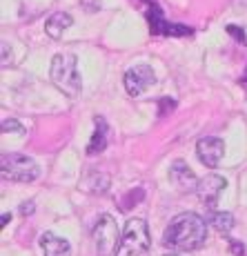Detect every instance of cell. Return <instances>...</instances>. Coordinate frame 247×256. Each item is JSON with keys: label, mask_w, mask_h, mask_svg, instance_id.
Returning a JSON list of instances; mask_svg holds the SVG:
<instances>
[{"label": "cell", "mask_w": 247, "mask_h": 256, "mask_svg": "<svg viewBox=\"0 0 247 256\" xmlns=\"http://www.w3.org/2000/svg\"><path fill=\"white\" fill-rule=\"evenodd\" d=\"M207 240V223L194 212H182L174 216L170 228L162 234V243L176 252H194L205 245Z\"/></svg>", "instance_id": "obj_1"}, {"label": "cell", "mask_w": 247, "mask_h": 256, "mask_svg": "<svg viewBox=\"0 0 247 256\" xmlns=\"http://www.w3.org/2000/svg\"><path fill=\"white\" fill-rule=\"evenodd\" d=\"M52 82L62 92L67 98L80 96V72H78V60L74 54H56L52 60V70H49Z\"/></svg>", "instance_id": "obj_2"}, {"label": "cell", "mask_w": 247, "mask_h": 256, "mask_svg": "<svg viewBox=\"0 0 247 256\" xmlns=\"http://www.w3.org/2000/svg\"><path fill=\"white\" fill-rule=\"evenodd\" d=\"M0 174L4 180L14 183H32L40 176V167L32 156L16 154V152H4L0 156Z\"/></svg>", "instance_id": "obj_3"}, {"label": "cell", "mask_w": 247, "mask_h": 256, "mask_svg": "<svg viewBox=\"0 0 247 256\" xmlns=\"http://www.w3.org/2000/svg\"><path fill=\"white\" fill-rule=\"evenodd\" d=\"M150 228L142 218H130L122 230L120 245L116 250V256H142L150 250Z\"/></svg>", "instance_id": "obj_4"}, {"label": "cell", "mask_w": 247, "mask_h": 256, "mask_svg": "<svg viewBox=\"0 0 247 256\" xmlns=\"http://www.w3.org/2000/svg\"><path fill=\"white\" fill-rule=\"evenodd\" d=\"M92 238H94V245H96L98 256L114 254V250H118V245H120V240H118L116 220H114L110 214H102L100 218L96 220V225H94Z\"/></svg>", "instance_id": "obj_5"}, {"label": "cell", "mask_w": 247, "mask_h": 256, "mask_svg": "<svg viewBox=\"0 0 247 256\" xmlns=\"http://www.w3.org/2000/svg\"><path fill=\"white\" fill-rule=\"evenodd\" d=\"M122 82H125L127 94L138 98L142 92L147 90V87H152L156 82V74H154V70H152L150 65H136V67H130V70L125 72Z\"/></svg>", "instance_id": "obj_6"}, {"label": "cell", "mask_w": 247, "mask_h": 256, "mask_svg": "<svg viewBox=\"0 0 247 256\" xmlns=\"http://www.w3.org/2000/svg\"><path fill=\"white\" fill-rule=\"evenodd\" d=\"M196 154H198L202 165L214 170L225 154V142L220 138H216V136H202V138H198V142H196Z\"/></svg>", "instance_id": "obj_7"}, {"label": "cell", "mask_w": 247, "mask_h": 256, "mask_svg": "<svg viewBox=\"0 0 247 256\" xmlns=\"http://www.w3.org/2000/svg\"><path fill=\"white\" fill-rule=\"evenodd\" d=\"M225 178L218 174H210L205 176V178L198 180V187H196V194H198L200 203L207 205V208H214L216 203H218V196L223 194L225 190Z\"/></svg>", "instance_id": "obj_8"}, {"label": "cell", "mask_w": 247, "mask_h": 256, "mask_svg": "<svg viewBox=\"0 0 247 256\" xmlns=\"http://www.w3.org/2000/svg\"><path fill=\"white\" fill-rule=\"evenodd\" d=\"M170 180L182 192H196V187H198V178H196V174L190 170V165L185 160H174L172 163Z\"/></svg>", "instance_id": "obj_9"}, {"label": "cell", "mask_w": 247, "mask_h": 256, "mask_svg": "<svg viewBox=\"0 0 247 256\" xmlns=\"http://www.w3.org/2000/svg\"><path fill=\"white\" fill-rule=\"evenodd\" d=\"M147 16H150V29H152V34H165V36H185V34H192V29L182 27V24H170V22H167L165 18H162L160 9H158L154 2H152Z\"/></svg>", "instance_id": "obj_10"}, {"label": "cell", "mask_w": 247, "mask_h": 256, "mask_svg": "<svg viewBox=\"0 0 247 256\" xmlns=\"http://www.w3.org/2000/svg\"><path fill=\"white\" fill-rule=\"evenodd\" d=\"M40 248L45 256H69L72 252V245H69L67 238L62 236H56L52 232H45L40 236Z\"/></svg>", "instance_id": "obj_11"}, {"label": "cell", "mask_w": 247, "mask_h": 256, "mask_svg": "<svg viewBox=\"0 0 247 256\" xmlns=\"http://www.w3.org/2000/svg\"><path fill=\"white\" fill-rule=\"evenodd\" d=\"M72 22H74V18L69 16L67 12H56V14H52V16L47 18L45 32H47L49 38H60L62 34H65V29L72 27Z\"/></svg>", "instance_id": "obj_12"}, {"label": "cell", "mask_w": 247, "mask_h": 256, "mask_svg": "<svg viewBox=\"0 0 247 256\" xmlns=\"http://www.w3.org/2000/svg\"><path fill=\"white\" fill-rule=\"evenodd\" d=\"M105 147H107V122H105V118L96 116V132H94L90 145H87V154L90 156L100 154Z\"/></svg>", "instance_id": "obj_13"}, {"label": "cell", "mask_w": 247, "mask_h": 256, "mask_svg": "<svg viewBox=\"0 0 247 256\" xmlns=\"http://www.w3.org/2000/svg\"><path fill=\"white\" fill-rule=\"evenodd\" d=\"M207 223L214 225V230H218L220 234H227L232 228H234V216L230 212H212Z\"/></svg>", "instance_id": "obj_14"}, {"label": "cell", "mask_w": 247, "mask_h": 256, "mask_svg": "<svg viewBox=\"0 0 247 256\" xmlns=\"http://www.w3.org/2000/svg\"><path fill=\"white\" fill-rule=\"evenodd\" d=\"M142 198H145V190H142V187H138L136 194H134V192H130V194H127L125 198L120 200V210H122V212H127L130 208H134L136 203H140Z\"/></svg>", "instance_id": "obj_15"}, {"label": "cell", "mask_w": 247, "mask_h": 256, "mask_svg": "<svg viewBox=\"0 0 247 256\" xmlns=\"http://www.w3.org/2000/svg\"><path fill=\"white\" fill-rule=\"evenodd\" d=\"M2 132H18V134H24L22 125L18 120H14V118H9V120H2Z\"/></svg>", "instance_id": "obj_16"}, {"label": "cell", "mask_w": 247, "mask_h": 256, "mask_svg": "<svg viewBox=\"0 0 247 256\" xmlns=\"http://www.w3.org/2000/svg\"><path fill=\"white\" fill-rule=\"evenodd\" d=\"M174 107H176V100H174V98H160V112H158V114L165 116L167 112H172Z\"/></svg>", "instance_id": "obj_17"}, {"label": "cell", "mask_w": 247, "mask_h": 256, "mask_svg": "<svg viewBox=\"0 0 247 256\" xmlns=\"http://www.w3.org/2000/svg\"><path fill=\"white\" fill-rule=\"evenodd\" d=\"M227 34H232V36H234L236 40L240 42V45L245 42V34H243V29H238L236 24H227Z\"/></svg>", "instance_id": "obj_18"}, {"label": "cell", "mask_w": 247, "mask_h": 256, "mask_svg": "<svg viewBox=\"0 0 247 256\" xmlns=\"http://www.w3.org/2000/svg\"><path fill=\"white\" fill-rule=\"evenodd\" d=\"M230 248H232V252H234L236 256H245L243 245H240V243H236V240H230Z\"/></svg>", "instance_id": "obj_19"}, {"label": "cell", "mask_w": 247, "mask_h": 256, "mask_svg": "<svg viewBox=\"0 0 247 256\" xmlns=\"http://www.w3.org/2000/svg\"><path fill=\"white\" fill-rule=\"evenodd\" d=\"M32 212H34V200H27V203L20 205V214H22V216L32 214Z\"/></svg>", "instance_id": "obj_20"}, {"label": "cell", "mask_w": 247, "mask_h": 256, "mask_svg": "<svg viewBox=\"0 0 247 256\" xmlns=\"http://www.w3.org/2000/svg\"><path fill=\"white\" fill-rule=\"evenodd\" d=\"M9 220H12V214H2V223H0V225H2V228H4V225H7Z\"/></svg>", "instance_id": "obj_21"}, {"label": "cell", "mask_w": 247, "mask_h": 256, "mask_svg": "<svg viewBox=\"0 0 247 256\" xmlns=\"http://www.w3.org/2000/svg\"><path fill=\"white\" fill-rule=\"evenodd\" d=\"M243 82H247V70H245V74H243Z\"/></svg>", "instance_id": "obj_22"}, {"label": "cell", "mask_w": 247, "mask_h": 256, "mask_svg": "<svg viewBox=\"0 0 247 256\" xmlns=\"http://www.w3.org/2000/svg\"><path fill=\"white\" fill-rule=\"evenodd\" d=\"M165 256H178V254H165Z\"/></svg>", "instance_id": "obj_23"}]
</instances>
